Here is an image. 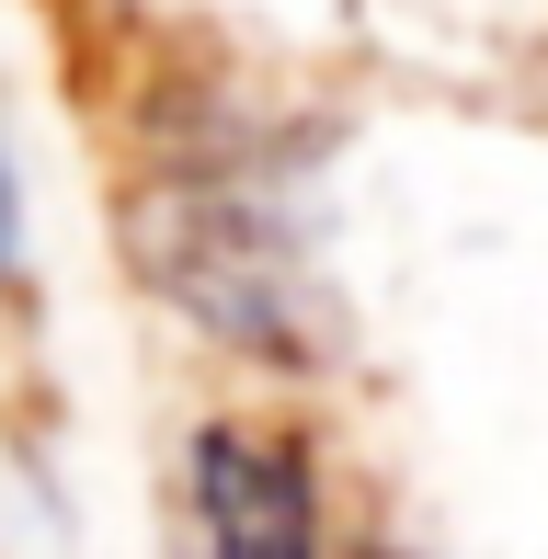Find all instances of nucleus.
<instances>
[{
    "mask_svg": "<svg viewBox=\"0 0 548 559\" xmlns=\"http://www.w3.org/2000/svg\"><path fill=\"white\" fill-rule=\"evenodd\" d=\"M194 559H332L309 456L263 423L194 435Z\"/></svg>",
    "mask_w": 548,
    "mask_h": 559,
    "instance_id": "obj_1",
    "label": "nucleus"
}]
</instances>
